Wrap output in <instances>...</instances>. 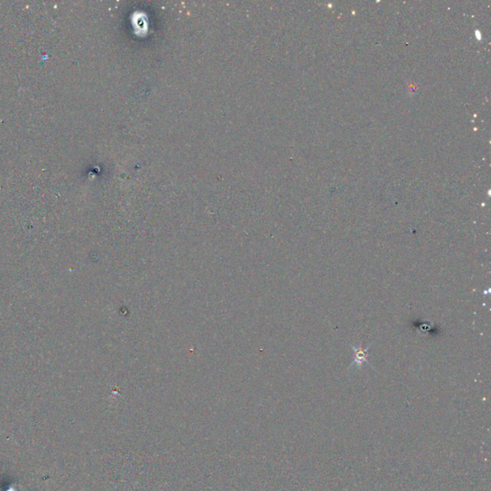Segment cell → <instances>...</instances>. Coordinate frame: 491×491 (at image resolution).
<instances>
[{"label": "cell", "mask_w": 491, "mask_h": 491, "mask_svg": "<svg viewBox=\"0 0 491 491\" xmlns=\"http://www.w3.org/2000/svg\"><path fill=\"white\" fill-rule=\"evenodd\" d=\"M353 352H354V357L351 366L352 367H357L361 368L363 364L368 363V356H369V347L363 349L361 346L359 347H353Z\"/></svg>", "instance_id": "obj_1"}]
</instances>
